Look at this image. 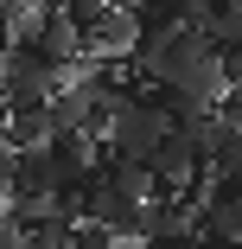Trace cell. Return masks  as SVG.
<instances>
[{"mask_svg": "<svg viewBox=\"0 0 242 249\" xmlns=\"http://www.w3.org/2000/svg\"><path fill=\"white\" fill-rule=\"evenodd\" d=\"M191 249H242V243H191Z\"/></svg>", "mask_w": 242, "mask_h": 249, "instance_id": "cell-10", "label": "cell"}, {"mask_svg": "<svg viewBox=\"0 0 242 249\" xmlns=\"http://www.w3.org/2000/svg\"><path fill=\"white\" fill-rule=\"evenodd\" d=\"M115 249H153V243H140V236H121V243H115Z\"/></svg>", "mask_w": 242, "mask_h": 249, "instance_id": "cell-9", "label": "cell"}, {"mask_svg": "<svg viewBox=\"0 0 242 249\" xmlns=\"http://www.w3.org/2000/svg\"><path fill=\"white\" fill-rule=\"evenodd\" d=\"M64 249H115V236H109L102 224H89V217H77V224H70V236H64Z\"/></svg>", "mask_w": 242, "mask_h": 249, "instance_id": "cell-5", "label": "cell"}, {"mask_svg": "<svg viewBox=\"0 0 242 249\" xmlns=\"http://www.w3.org/2000/svg\"><path fill=\"white\" fill-rule=\"evenodd\" d=\"M0 249H26V243H19V230H13L7 217H0Z\"/></svg>", "mask_w": 242, "mask_h": 249, "instance_id": "cell-7", "label": "cell"}, {"mask_svg": "<svg viewBox=\"0 0 242 249\" xmlns=\"http://www.w3.org/2000/svg\"><path fill=\"white\" fill-rule=\"evenodd\" d=\"M51 0H0V19H13V13H45Z\"/></svg>", "mask_w": 242, "mask_h": 249, "instance_id": "cell-6", "label": "cell"}, {"mask_svg": "<svg viewBox=\"0 0 242 249\" xmlns=\"http://www.w3.org/2000/svg\"><path fill=\"white\" fill-rule=\"evenodd\" d=\"M7 173H13V147H7V134H0V185H7Z\"/></svg>", "mask_w": 242, "mask_h": 249, "instance_id": "cell-8", "label": "cell"}, {"mask_svg": "<svg viewBox=\"0 0 242 249\" xmlns=\"http://www.w3.org/2000/svg\"><path fill=\"white\" fill-rule=\"evenodd\" d=\"M166 115L147 103V96H128V103H121V115L102 128V147H109V160H121V166H147L153 160V147L166 141Z\"/></svg>", "mask_w": 242, "mask_h": 249, "instance_id": "cell-1", "label": "cell"}, {"mask_svg": "<svg viewBox=\"0 0 242 249\" xmlns=\"http://www.w3.org/2000/svg\"><path fill=\"white\" fill-rule=\"evenodd\" d=\"M26 192H51V154H45V147H13L7 198H26Z\"/></svg>", "mask_w": 242, "mask_h": 249, "instance_id": "cell-4", "label": "cell"}, {"mask_svg": "<svg viewBox=\"0 0 242 249\" xmlns=\"http://www.w3.org/2000/svg\"><path fill=\"white\" fill-rule=\"evenodd\" d=\"M0 52H7V19H0Z\"/></svg>", "mask_w": 242, "mask_h": 249, "instance_id": "cell-11", "label": "cell"}, {"mask_svg": "<svg viewBox=\"0 0 242 249\" xmlns=\"http://www.w3.org/2000/svg\"><path fill=\"white\" fill-rule=\"evenodd\" d=\"M58 89V64L38 52V45H7L0 52V109H26L45 103Z\"/></svg>", "mask_w": 242, "mask_h": 249, "instance_id": "cell-2", "label": "cell"}, {"mask_svg": "<svg viewBox=\"0 0 242 249\" xmlns=\"http://www.w3.org/2000/svg\"><path fill=\"white\" fill-rule=\"evenodd\" d=\"M191 230H198V198H147V205H140V224H134V236L153 243V249L191 243Z\"/></svg>", "mask_w": 242, "mask_h": 249, "instance_id": "cell-3", "label": "cell"}]
</instances>
